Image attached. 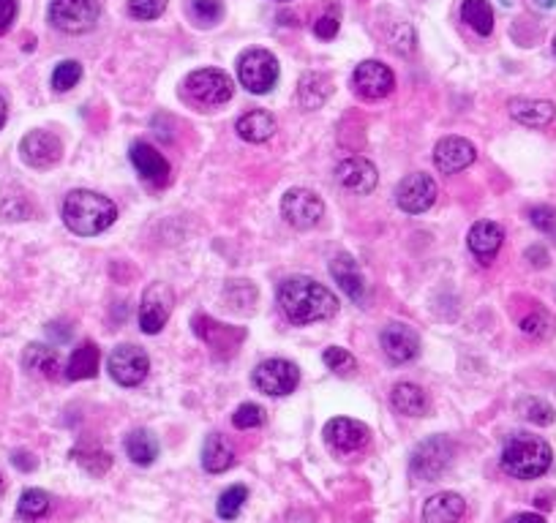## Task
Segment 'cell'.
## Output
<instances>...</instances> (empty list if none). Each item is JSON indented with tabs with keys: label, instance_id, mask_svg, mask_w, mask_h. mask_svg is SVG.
Returning a JSON list of instances; mask_svg holds the SVG:
<instances>
[{
	"label": "cell",
	"instance_id": "1",
	"mask_svg": "<svg viewBox=\"0 0 556 523\" xmlns=\"http://www.w3.org/2000/svg\"><path fill=\"white\" fill-rule=\"evenodd\" d=\"M278 305L292 325H311L338 311V297L319 281L297 276L278 286Z\"/></svg>",
	"mask_w": 556,
	"mask_h": 523
},
{
	"label": "cell",
	"instance_id": "2",
	"mask_svg": "<svg viewBox=\"0 0 556 523\" xmlns=\"http://www.w3.org/2000/svg\"><path fill=\"white\" fill-rule=\"evenodd\" d=\"M63 224L79 235V237H93L101 235L104 229H109L117 218V207L109 197L96 194V191H85L77 189L63 199Z\"/></svg>",
	"mask_w": 556,
	"mask_h": 523
},
{
	"label": "cell",
	"instance_id": "3",
	"mask_svg": "<svg viewBox=\"0 0 556 523\" xmlns=\"http://www.w3.org/2000/svg\"><path fill=\"white\" fill-rule=\"evenodd\" d=\"M551 445L532 433H516L502 450V469L516 479H537L551 469Z\"/></svg>",
	"mask_w": 556,
	"mask_h": 523
},
{
	"label": "cell",
	"instance_id": "4",
	"mask_svg": "<svg viewBox=\"0 0 556 523\" xmlns=\"http://www.w3.org/2000/svg\"><path fill=\"white\" fill-rule=\"evenodd\" d=\"M455 458V445L450 436L439 433V436H429L423 439L412 455H409V474L415 479H437L447 471V466Z\"/></svg>",
	"mask_w": 556,
	"mask_h": 523
},
{
	"label": "cell",
	"instance_id": "5",
	"mask_svg": "<svg viewBox=\"0 0 556 523\" xmlns=\"http://www.w3.org/2000/svg\"><path fill=\"white\" fill-rule=\"evenodd\" d=\"M186 96L202 109H216L235 96V82L222 68H199L186 79Z\"/></svg>",
	"mask_w": 556,
	"mask_h": 523
},
{
	"label": "cell",
	"instance_id": "6",
	"mask_svg": "<svg viewBox=\"0 0 556 523\" xmlns=\"http://www.w3.org/2000/svg\"><path fill=\"white\" fill-rule=\"evenodd\" d=\"M99 0H52L50 4V25L71 36L91 33L99 25Z\"/></svg>",
	"mask_w": 556,
	"mask_h": 523
},
{
	"label": "cell",
	"instance_id": "7",
	"mask_svg": "<svg viewBox=\"0 0 556 523\" xmlns=\"http://www.w3.org/2000/svg\"><path fill=\"white\" fill-rule=\"evenodd\" d=\"M238 82L248 93L262 96L278 82V60L268 50H246L238 60Z\"/></svg>",
	"mask_w": 556,
	"mask_h": 523
},
{
	"label": "cell",
	"instance_id": "8",
	"mask_svg": "<svg viewBox=\"0 0 556 523\" xmlns=\"http://www.w3.org/2000/svg\"><path fill=\"white\" fill-rule=\"evenodd\" d=\"M281 215L294 229H314L325 218V202L309 189H289L281 197Z\"/></svg>",
	"mask_w": 556,
	"mask_h": 523
},
{
	"label": "cell",
	"instance_id": "9",
	"mask_svg": "<svg viewBox=\"0 0 556 523\" xmlns=\"http://www.w3.org/2000/svg\"><path fill=\"white\" fill-rule=\"evenodd\" d=\"M254 384L265 396H289L294 387L301 384V368L292 360L284 358H270L254 368Z\"/></svg>",
	"mask_w": 556,
	"mask_h": 523
},
{
	"label": "cell",
	"instance_id": "10",
	"mask_svg": "<svg viewBox=\"0 0 556 523\" xmlns=\"http://www.w3.org/2000/svg\"><path fill=\"white\" fill-rule=\"evenodd\" d=\"M322 436H325L327 447H330L333 453H338V455L360 453V450H366L368 442H371V430H368V425L360 422V420H352V417H333V420L325 425Z\"/></svg>",
	"mask_w": 556,
	"mask_h": 523
},
{
	"label": "cell",
	"instance_id": "11",
	"mask_svg": "<svg viewBox=\"0 0 556 523\" xmlns=\"http://www.w3.org/2000/svg\"><path fill=\"white\" fill-rule=\"evenodd\" d=\"M107 368H109V376L123 384V387H137L145 382L148 371H150V360L148 355L142 352L140 346H132V343H120L112 349V355L107 360Z\"/></svg>",
	"mask_w": 556,
	"mask_h": 523
},
{
	"label": "cell",
	"instance_id": "12",
	"mask_svg": "<svg viewBox=\"0 0 556 523\" xmlns=\"http://www.w3.org/2000/svg\"><path fill=\"white\" fill-rule=\"evenodd\" d=\"M396 202L409 215L425 213L437 202V183H434V178H431V174H425V172L407 174V178L396 189Z\"/></svg>",
	"mask_w": 556,
	"mask_h": 523
},
{
	"label": "cell",
	"instance_id": "13",
	"mask_svg": "<svg viewBox=\"0 0 556 523\" xmlns=\"http://www.w3.org/2000/svg\"><path fill=\"white\" fill-rule=\"evenodd\" d=\"M173 292H169L166 284L156 281L145 289L142 294V305H140V327L148 335H156L164 330L169 314H173Z\"/></svg>",
	"mask_w": 556,
	"mask_h": 523
},
{
	"label": "cell",
	"instance_id": "14",
	"mask_svg": "<svg viewBox=\"0 0 556 523\" xmlns=\"http://www.w3.org/2000/svg\"><path fill=\"white\" fill-rule=\"evenodd\" d=\"M352 87L360 99H384L393 93L396 76L382 60H363L352 74Z\"/></svg>",
	"mask_w": 556,
	"mask_h": 523
},
{
	"label": "cell",
	"instance_id": "15",
	"mask_svg": "<svg viewBox=\"0 0 556 523\" xmlns=\"http://www.w3.org/2000/svg\"><path fill=\"white\" fill-rule=\"evenodd\" d=\"M22 161L33 169H47L55 166L63 158V142L52 131H30L20 142Z\"/></svg>",
	"mask_w": 556,
	"mask_h": 523
},
{
	"label": "cell",
	"instance_id": "16",
	"mask_svg": "<svg viewBox=\"0 0 556 523\" xmlns=\"http://www.w3.org/2000/svg\"><path fill=\"white\" fill-rule=\"evenodd\" d=\"M379 343H382V352L388 355L391 363H409L420 355V338L417 333L404 325V322H391L384 325V330L379 333Z\"/></svg>",
	"mask_w": 556,
	"mask_h": 523
},
{
	"label": "cell",
	"instance_id": "17",
	"mask_svg": "<svg viewBox=\"0 0 556 523\" xmlns=\"http://www.w3.org/2000/svg\"><path fill=\"white\" fill-rule=\"evenodd\" d=\"M128 156H132V164L140 172V178L145 183H150L153 189H164V186H169V181H173V169H169V161L153 145L140 140V142L132 145V153H128Z\"/></svg>",
	"mask_w": 556,
	"mask_h": 523
},
{
	"label": "cell",
	"instance_id": "18",
	"mask_svg": "<svg viewBox=\"0 0 556 523\" xmlns=\"http://www.w3.org/2000/svg\"><path fill=\"white\" fill-rule=\"evenodd\" d=\"M335 181L344 186L347 191L363 197V194H371L376 189L379 174H376V166L368 158L352 156V158H344L335 166Z\"/></svg>",
	"mask_w": 556,
	"mask_h": 523
},
{
	"label": "cell",
	"instance_id": "19",
	"mask_svg": "<svg viewBox=\"0 0 556 523\" xmlns=\"http://www.w3.org/2000/svg\"><path fill=\"white\" fill-rule=\"evenodd\" d=\"M194 330H197V335L213 349V352L222 355V358L238 352V343H240L243 335H246L243 330H235V327L222 325V322H213V319H207V317H197V319H194Z\"/></svg>",
	"mask_w": 556,
	"mask_h": 523
},
{
	"label": "cell",
	"instance_id": "20",
	"mask_svg": "<svg viewBox=\"0 0 556 523\" xmlns=\"http://www.w3.org/2000/svg\"><path fill=\"white\" fill-rule=\"evenodd\" d=\"M475 158H478L475 145L463 137H445L434 148V164L447 174L466 169L469 164H475Z\"/></svg>",
	"mask_w": 556,
	"mask_h": 523
},
{
	"label": "cell",
	"instance_id": "21",
	"mask_svg": "<svg viewBox=\"0 0 556 523\" xmlns=\"http://www.w3.org/2000/svg\"><path fill=\"white\" fill-rule=\"evenodd\" d=\"M502 243H504V229L496 221H478L469 229V251H472V256L486 268L502 251Z\"/></svg>",
	"mask_w": 556,
	"mask_h": 523
},
{
	"label": "cell",
	"instance_id": "22",
	"mask_svg": "<svg viewBox=\"0 0 556 523\" xmlns=\"http://www.w3.org/2000/svg\"><path fill=\"white\" fill-rule=\"evenodd\" d=\"M22 366L25 371H30L33 376H41V379H60V374L66 371L63 368V360L58 355V349L47 346V343H30L25 349V355H22Z\"/></svg>",
	"mask_w": 556,
	"mask_h": 523
},
{
	"label": "cell",
	"instance_id": "23",
	"mask_svg": "<svg viewBox=\"0 0 556 523\" xmlns=\"http://www.w3.org/2000/svg\"><path fill=\"white\" fill-rule=\"evenodd\" d=\"M330 276L335 278V284L341 289H344L347 297H352L355 302H366V278L360 273V265L350 253H338L330 262Z\"/></svg>",
	"mask_w": 556,
	"mask_h": 523
},
{
	"label": "cell",
	"instance_id": "24",
	"mask_svg": "<svg viewBox=\"0 0 556 523\" xmlns=\"http://www.w3.org/2000/svg\"><path fill=\"white\" fill-rule=\"evenodd\" d=\"M466 502L453 491H439L423 504V523H461Z\"/></svg>",
	"mask_w": 556,
	"mask_h": 523
},
{
	"label": "cell",
	"instance_id": "25",
	"mask_svg": "<svg viewBox=\"0 0 556 523\" xmlns=\"http://www.w3.org/2000/svg\"><path fill=\"white\" fill-rule=\"evenodd\" d=\"M507 109L512 120H519L521 125H529V128H543L556 117V107L543 99H510Z\"/></svg>",
	"mask_w": 556,
	"mask_h": 523
},
{
	"label": "cell",
	"instance_id": "26",
	"mask_svg": "<svg viewBox=\"0 0 556 523\" xmlns=\"http://www.w3.org/2000/svg\"><path fill=\"white\" fill-rule=\"evenodd\" d=\"M232 463H235V450L227 442V436L210 433L202 445V469L210 474H222V471L232 469Z\"/></svg>",
	"mask_w": 556,
	"mask_h": 523
},
{
	"label": "cell",
	"instance_id": "27",
	"mask_svg": "<svg viewBox=\"0 0 556 523\" xmlns=\"http://www.w3.org/2000/svg\"><path fill=\"white\" fill-rule=\"evenodd\" d=\"M235 131L238 137L246 140V142H265L276 134V117L265 109H254V112H246L238 123H235Z\"/></svg>",
	"mask_w": 556,
	"mask_h": 523
},
{
	"label": "cell",
	"instance_id": "28",
	"mask_svg": "<svg viewBox=\"0 0 556 523\" xmlns=\"http://www.w3.org/2000/svg\"><path fill=\"white\" fill-rule=\"evenodd\" d=\"M101 368V352H99V346L93 341H82L77 349H74V355L66 366V376L71 382H79V379H93Z\"/></svg>",
	"mask_w": 556,
	"mask_h": 523
},
{
	"label": "cell",
	"instance_id": "29",
	"mask_svg": "<svg viewBox=\"0 0 556 523\" xmlns=\"http://www.w3.org/2000/svg\"><path fill=\"white\" fill-rule=\"evenodd\" d=\"M391 404L399 414H407V417H423L429 412V396H425V390L409 382H399L393 387Z\"/></svg>",
	"mask_w": 556,
	"mask_h": 523
},
{
	"label": "cell",
	"instance_id": "30",
	"mask_svg": "<svg viewBox=\"0 0 556 523\" xmlns=\"http://www.w3.org/2000/svg\"><path fill=\"white\" fill-rule=\"evenodd\" d=\"M125 455L132 458L137 466H150L156 458H158V439L145 430V428H137L125 436Z\"/></svg>",
	"mask_w": 556,
	"mask_h": 523
},
{
	"label": "cell",
	"instance_id": "31",
	"mask_svg": "<svg viewBox=\"0 0 556 523\" xmlns=\"http://www.w3.org/2000/svg\"><path fill=\"white\" fill-rule=\"evenodd\" d=\"M461 20L478 36H491V30H494V9L488 0H463Z\"/></svg>",
	"mask_w": 556,
	"mask_h": 523
},
{
	"label": "cell",
	"instance_id": "32",
	"mask_svg": "<svg viewBox=\"0 0 556 523\" xmlns=\"http://www.w3.org/2000/svg\"><path fill=\"white\" fill-rule=\"evenodd\" d=\"M50 494L47 491H41V488H28L20 502H17V518L20 520H38V518H44L50 512Z\"/></svg>",
	"mask_w": 556,
	"mask_h": 523
},
{
	"label": "cell",
	"instance_id": "33",
	"mask_svg": "<svg viewBox=\"0 0 556 523\" xmlns=\"http://www.w3.org/2000/svg\"><path fill=\"white\" fill-rule=\"evenodd\" d=\"M74 455H77V463L93 477H104L112 469V455L96 445H85V447L74 450Z\"/></svg>",
	"mask_w": 556,
	"mask_h": 523
},
{
	"label": "cell",
	"instance_id": "34",
	"mask_svg": "<svg viewBox=\"0 0 556 523\" xmlns=\"http://www.w3.org/2000/svg\"><path fill=\"white\" fill-rule=\"evenodd\" d=\"M330 76L327 74H306L301 79V91H297V99H301V104L306 109H317L319 104L327 101L330 91H319V84H327Z\"/></svg>",
	"mask_w": 556,
	"mask_h": 523
},
{
	"label": "cell",
	"instance_id": "35",
	"mask_svg": "<svg viewBox=\"0 0 556 523\" xmlns=\"http://www.w3.org/2000/svg\"><path fill=\"white\" fill-rule=\"evenodd\" d=\"M189 17L194 20L197 28H213L224 17V4L222 0H191Z\"/></svg>",
	"mask_w": 556,
	"mask_h": 523
},
{
	"label": "cell",
	"instance_id": "36",
	"mask_svg": "<svg viewBox=\"0 0 556 523\" xmlns=\"http://www.w3.org/2000/svg\"><path fill=\"white\" fill-rule=\"evenodd\" d=\"M516 409H519V414H521L524 420H529L532 425H551V422H553V409H551V404L543 401V398L527 396V398H521V401L516 404Z\"/></svg>",
	"mask_w": 556,
	"mask_h": 523
},
{
	"label": "cell",
	"instance_id": "37",
	"mask_svg": "<svg viewBox=\"0 0 556 523\" xmlns=\"http://www.w3.org/2000/svg\"><path fill=\"white\" fill-rule=\"evenodd\" d=\"M246 499H248V488H246V486H230V488L219 496V504H216L219 518H224V520H235V518L240 515V510H243Z\"/></svg>",
	"mask_w": 556,
	"mask_h": 523
},
{
	"label": "cell",
	"instance_id": "38",
	"mask_svg": "<svg viewBox=\"0 0 556 523\" xmlns=\"http://www.w3.org/2000/svg\"><path fill=\"white\" fill-rule=\"evenodd\" d=\"M325 366L338 374V376H352L358 371V360L347 352V349H341V346H327L325 349V355H322Z\"/></svg>",
	"mask_w": 556,
	"mask_h": 523
},
{
	"label": "cell",
	"instance_id": "39",
	"mask_svg": "<svg viewBox=\"0 0 556 523\" xmlns=\"http://www.w3.org/2000/svg\"><path fill=\"white\" fill-rule=\"evenodd\" d=\"M79 79H82V63H77V60H60L52 71V87L60 93L77 87Z\"/></svg>",
	"mask_w": 556,
	"mask_h": 523
},
{
	"label": "cell",
	"instance_id": "40",
	"mask_svg": "<svg viewBox=\"0 0 556 523\" xmlns=\"http://www.w3.org/2000/svg\"><path fill=\"white\" fill-rule=\"evenodd\" d=\"M0 215L6 218V221H25V218L30 215V202H28V197H22V194H17V197H12V194H0Z\"/></svg>",
	"mask_w": 556,
	"mask_h": 523
},
{
	"label": "cell",
	"instance_id": "41",
	"mask_svg": "<svg viewBox=\"0 0 556 523\" xmlns=\"http://www.w3.org/2000/svg\"><path fill=\"white\" fill-rule=\"evenodd\" d=\"M265 422V409L256 406V404H243L238 406V412L232 414V425L240 428V430H248V428H260Z\"/></svg>",
	"mask_w": 556,
	"mask_h": 523
},
{
	"label": "cell",
	"instance_id": "42",
	"mask_svg": "<svg viewBox=\"0 0 556 523\" xmlns=\"http://www.w3.org/2000/svg\"><path fill=\"white\" fill-rule=\"evenodd\" d=\"M166 12V0H128V14L134 20H158Z\"/></svg>",
	"mask_w": 556,
	"mask_h": 523
},
{
	"label": "cell",
	"instance_id": "43",
	"mask_svg": "<svg viewBox=\"0 0 556 523\" xmlns=\"http://www.w3.org/2000/svg\"><path fill=\"white\" fill-rule=\"evenodd\" d=\"M521 330L532 338H548L553 333V319L545 311H535L521 319Z\"/></svg>",
	"mask_w": 556,
	"mask_h": 523
},
{
	"label": "cell",
	"instance_id": "44",
	"mask_svg": "<svg viewBox=\"0 0 556 523\" xmlns=\"http://www.w3.org/2000/svg\"><path fill=\"white\" fill-rule=\"evenodd\" d=\"M338 28H341V14H338V6L333 4V6H330V12H327V14H322V17L314 22V33H317L319 38L330 41V38H335V36H338Z\"/></svg>",
	"mask_w": 556,
	"mask_h": 523
},
{
	"label": "cell",
	"instance_id": "45",
	"mask_svg": "<svg viewBox=\"0 0 556 523\" xmlns=\"http://www.w3.org/2000/svg\"><path fill=\"white\" fill-rule=\"evenodd\" d=\"M529 221H532V227H537L540 232L551 235V232H556V210L548 207V205H537V207L529 210Z\"/></svg>",
	"mask_w": 556,
	"mask_h": 523
},
{
	"label": "cell",
	"instance_id": "46",
	"mask_svg": "<svg viewBox=\"0 0 556 523\" xmlns=\"http://www.w3.org/2000/svg\"><path fill=\"white\" fill-rule=\"evenodd\" d=\"M17 12H20L17 0H0V36H6L12 30V25L17 20Z\"/></svg>",
	"mask_w": 556,
	"mask_h": 523
},
{
	"label": "cell",
	"instance_id": "47",
	"mask_svg": "<svg viewBox=\"0 0 556 523\" xmlns=\"http://www.w3.org/2000/svg\"><path fill=\"white\" fill-rule=\"evenodd\" d=\"M14 466L17 469H22V471H33L36 469V461H33V455L30 453H25V450H20V453H14Z\"/></svg>",
	"mask_w": 556,
	"mask_h": 523
},
{
	"label": "cell",
	"instance_id": "48",
	"mask_svg": "<svg viewBox=\"0 0 556 523\" xmlns=\"http://www.w3.org/2000/svg\"><path fill=\"white\" fill-rule=\"evenodd\" d=\"M527 259H532V265H535V268H545V265H548V253H545V248H540V245L529 248V251H527Z\"/></svg>",
	"mask_w": 556,
	"mask_h": 523
},
{
	"label": "cell",
	"instance_id": "49",
	"mask_svg": "<svg viewBox=\"0 0 556 523\" xmlns=\"http://www.w3.org/2000/svg\"><path fill=\"white\" fill-rule=\"evenodd\" d=\"M507 523H545V518L537 515V512H519V515H512Z\"/></svg>",
	"mask_w": 556,
	"mask_h": 523
},
{
	"label": "cell",
	"instance_id": "50",
	"mask_svg": "<svg viewBox=\"0 0 556 523\" xmlns=\"http://www.w3.org/2000/svg\"><path fill=\"white\" fill-rule=\"evenodd\" d=\"M532 6H535V9L548 12V9H553V6H556V0H532Z\"/></svg>",
	"mask_w": 556,
	"mask_h": 523
},
{
	"label": "cell",
	"instance_id": "51",
	"mask_svg": "<svg viewBox=\"0 0 556 523\" xmlns=\"http://www.w3.org/2000/svg\"><path fill=\"white\" fill-rule=\"evenodd\" d=\"M6 115H9V107H6L4 96H0V128H4V125H6Z\"/></svg>",
	"mask_w": 556,
	"mask_h": 523
},
{
	"label": "cell",
	"instance_id": "52",
	"mask_svg": "<svg viewBox=\"0 0 556 523\" xmlns=\"http://www.w3.org/2000/svg\"><path fill=\"white\" fill-rule=\"evenodd\" d=\"M0 496H4V477H0Z\"/></svg>",
	"mask_w": 556,
	"mask_h": 523
},
{
	"label": "cell",
	"instance_id": "53",
	"mask_svg": "<svg viewBox=\"0 0 556 523\" xmlns=\"http://www.w3.org/2000/svg\"><path fill=\"white\" fill-rule=\"evenodd\" d=\"M553 55H556V38H553Z\"/></svg>",
	"mask_w": 556,
	"mask_h": 523
}]
</instances>
